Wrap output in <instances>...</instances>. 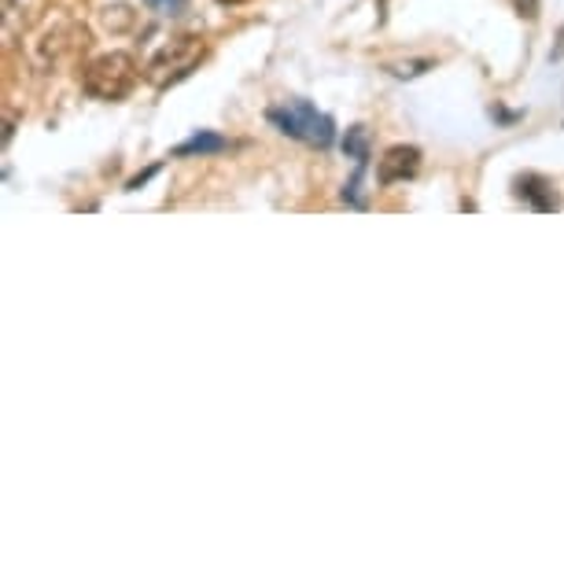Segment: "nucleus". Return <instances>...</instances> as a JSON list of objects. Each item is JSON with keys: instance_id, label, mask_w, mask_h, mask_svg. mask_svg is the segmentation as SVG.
Here are the masks:
<instances>
[{"instance_id": "nucleus-6", "label": "nucleus", "mask_w": 564, "mask_h": 564, "mask_svg": "<svg viewBox=\"0 0 564 564\" xmlns=\"http://www.w3.org/2000/svg\"><path fill=\"white\" fill-rule=\"evenodd\" d=\"M517 193L524 196L535 210H557V204H561L557 193H553V185H550L546 177H524V181L517 185Z\"/></svg>"}, {"instance_id": "nucleus-4", "label": "nucleus", "mask_w": 564, "mask_h": 564, "mask_svg": "<svg viewBox=\"0 0 564 564\" xmlns=\"http://www.w3.org/2000/svg\"><path fill=\"white\" fill-rule=\"evenodd\" d=\"M270 122L281 133L300 137L306 144H333V119L328 115H317L306 100H289L281 108H270Z\"/></svg>"}, {"instance_id": "nucleus-5", "label": "nucleus", "mask_w": 564, "mask_h": 564, "mask_svg": "<svg viewBox=\"0 0 564 564\" xmlns=\"http://www.w3.org/2000/svg\"><path fill=\"white\" fill-rule=\"evenodd\" d=\"M417 170H421V152L417 148H406V144L388 148L384 159H380V181H384V185L406 181V177L417 174Z\"/></svg>"}, {"instance_id": "nucleus-9", "label": "nucleus", "mask_w": 564, "mask_h": 564, "mask_svg": "<svg viewBox=\"0 0 564 564\" xmlns=\"http://www.w3.org/2000/svg\"><path fill=\"white\" fill-rule=\"evenodd\" d=\"M344 148H347V152L355 155V159H366V133L355 130V133H350L347 141H344Z\"/></svg>"}, {"instance_id": "nucleus-2", "label": "nucleus", "mask_w": 564, "mask_h": 564, "mask_svg": "<svg viewBox=\"0 0 564 564\" xmlns=\"http://www.w3.org/2000/svg\"><path fill=\"white\" fill-rule=\"evenodd\" d=\"M204 56H207L204 37H196V34L170 37L166 45L152 56V63L144 67V78H148V85H155V89H166V85L185 82L188 74L204 63Z\"/></svg>"}, {"instance_id": "nucleus-1", "label": "nucleus", "mask_w": 564, "mask_h": 564, "mask_svg": "<svg viewBox=\"0 0 564 564\" xmlns=\"http://www.w3.org/2000/svg\"><path fill=\"white\" fill-rule=\"evenodd\" d=\"M137 78H141V70H137V59L130 52H104V56L89 59L82 67V89L93 100H108V104L130 97Z\"/></svg>"}, {"instance_id": "nucleus-3", "label": "nucleus", "mask_w": 564, "mask_h": 564, "mask_svg": "<svg viewBox=\"0 0 564 564\" xmlns=\"http://www.w3.org/2000/svg\"><path fill=\"white\" fill-rule=\"evenodd\" d=\"M89 45H93L89 30L82 23H74V19H59V23H52L45 34L37 37L34 63L45 74L63 70V67H70V63H78L85 52H89Z\"/></svg>"}, {"instance_id": "nucleus-7", "label": "nucleus", "mask_w": 564, "mask_h": 564, "mask_svg": "<svg viewBox=\"0 0 564 564\" xmlns=\"http://www.w3.org/2000/svg\"><path fill=\"white\" fill-rule=\"evenodd\" d=\"M221 148H226V141H221V137H193V141L188 144H181L177 148V155H204V152H221Z\"/></svg>"}, {"instance_id": "nucleus-8", "label": "nucleus", "mask_w": 564, "mask_h": 564, "mask_svg": "<svg viewBox=\"0 0 564 564\" xmlns=\"http://www.w3.org/2000/svg\"><path fill=\"white\" fill-rule=\"evenodd\" d=\"M144 4L152 8V12H159V15H181L188 0H144Z\"/></svg>"}]
</instances>
